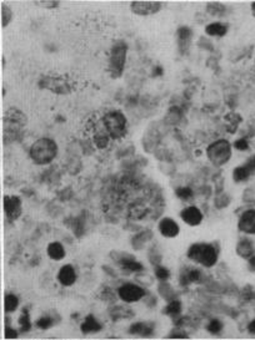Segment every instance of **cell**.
<instances>
[{"label":"cell","instance_id":"1","mask_svg":"<svg viewBox=\"0 0 255 340\" xmlns=\"http://www.w3.org/2000/svg\"><path fill=\"white\" fill-rule=\"evenodd\" d=\"M85 136L97 150H105L109 147L111 138L103 125L100 114H93L85 121Z\"/></svg>","mask_w":255,"mask_h":340},{"label":"cell","instance_id":"2","mask_svg":"<svg viewBox=\"0 0 255 340\" xmlns=\"http://www.w3.org/2000/svg\"><path fill=\"white\" fill-rule=\"evenodd\" d=\"M103 125L110 136L111 141H119L128 132V120L120 110H109L100 114Z\"/></svg>","mask_w":255,"mask_h":340},{"label":"cell","instance_id":"3","mask_svg":"<svg viewBox=\"0 0 255 340\" xmlns=\"http://www.w3.org/2000/svg\"><path fill=\"white\" fill-rule=\"evenodd\" d=\"M30 157L36 165H48L58 155V145L51 138H39L30 147Z\"/></svg>","mask_w":255,"mask_h":340},{"label":"cell","instance_id":"4","mask_svg":"<svg viewBox=\"0 0 255 340\" xmlns=\"http://www.w3.org/2000/svg\"><path fill=\"white\" fill-rule=\"evenodd\" d=\"M39 88L57 95H69L75 89V81H73L68 75H46L39 80Z\"/></svg>","mask_w":255,"mask_h":340},{"label":"cell","instance_id":"5","mask_svg":"<svg viewBox=\"0 0 255 340\" xmlns=\"http://www.w3.org/2000/svg\"><path fill=\"white\" fill-rule=\"evenodd\" d=\"M188 258L205 268H212L218 262V250L209 243H195L188 249Z\"/></svg>","mask_w":255,"mask_h":340},{"label":"cell","instance_id":"6","mask_svg":"<svg viewBox=\"0 0 255 340\" xmlns=\"http://www.w3.org/2000/svg\"><path fill=\"white\" fill-rule=\"evenodd\" d=\"M126 53H128V45L121 40L116 41L111 46L108 70H109V74L113 79H119L123 75L126 62Z\"/></svg>","mask_w":255,"mask_h":340},{"label":"cell","instance_id":"7","mask_svg":"<svg viewBox=\"0 0 255 340\" xmlns=\"http://www.w3.org/2000/svg\"><path fill=\"white\" fill-rule=\"evenodd\" d=\"M231 145L229 141L220 138L208 146L207 156L210 162L215 166H223L231 158Z\"/></svg>","mask_w":255,"mask_h":340},{"label":"cell","instance_id":"8","mask_svg":"<svg viewBox=\"0 0 255 340\" xmlns=\"http://www.w3.org/2000/svg\"><path fill=\"white\" fill-rule=\"evenodd\" d=\"M4 135H10L14 132H20L27 125V116L18 109H9L4 114Z\"/></svg>","mask_w":255,"mask_h":340},{"label":"cell","instance_id":"9","mask_svg":"<svg viewBox=\"0 0 255 340\" xmlns=\"http://www.w3.org/2000/svg\"><path fill=\"white\" fill-rule=\"evenodd\" d=\"M118 295L125 303H137L145 297V289L133 283H126L119 288Z\"/></svg>","mask_w":255,"mask_h":340},{"label":"cell","instance_id":"10","mask_svg":"<svg viewBox=\"0 0 255 340\" xmlns=\"http://www.w3.org/2000/svg\"><path fill=\"white\" fill-rule=\"evenodd\" d=\"M164 6L160 1H132L130 10L140 16H148L159 13Z\"/></svg>","mask_w":255,"mask_h":340},{"label":"cell","instance_id":"11","mask_svg":"<svg viewBox=\"0 0 255 340\" xmlns=\"http://www.w3.org/2000/svg\"><path fill=\"white\" fill-rule=\"evenodd\" d=\"M22 199L18 196L4 197V212L9 221H15L22 215Z\"/></svg>","mask_w":255,"mask_h":340},{"label":"cell","instance_id":"12","mask_svg":"<svg viewBox=\"0 0 255 340\" xmlns=\"http://www.w3.org/2000/svg\"><path fill=\"white\" fill-rule=\"evenodd\" d=\"M238 228L245 234H255V210H248L240 216Z\"/></svg>","mask_w":255,"mask_h":340},{"label":"cell","instance_id":"13","mask_svg":"<svg viewBox=\"0 0 255 340\" xmlns=\"http://www.w3.org/2000/svg\"><path fill=\"white\" fill-rule=\"evenodd\" d=\"M180 217L189 226H198L203 221V213L195 206H189L180 212Z\"/></svg>","mask_w":255,"mask_h":340},{"label":"cell","instance_id":"14","mask_svg":"<svg viewBox=\"0 0 255 340\" xmlns=\"http://www.w3.org/2000/svg\"><path fill=\"white\" fill-rule=\"evenodd\" d=\"M159 232H160L163 237L174 238V237H177L180 232L179 224H178L174 219H172V218L165 217L159 222Z\"/></svg>","mask_w":255,"mask_h":340},{"label":"cell","instance_id":"15","mask_svg":"<svg viewBox=\"0 0 255 340\" xmlns=\"http://www.w3.org/2000/svg\"><path fill=\"white\" fill-rule=\"evenodd\" d=\"M177 39L180 51L183 54L186 53L193 39V31L189 27H180L177 31Z\"/></svg>","mask_w":255,"mask_h":340},{"label":"cell","instance_id":"16","mask_svg":"<svg viewBox=\"0 0 255 340\" xmlns=\"http://www.w3.org/2000/svg\"><path fill=\"white\" fill-rule=\"evenodd\" d=\"M58 280L63 285H65V287H70V285L74 284L76 280V274L74 268L72 266H69V264L62 267L59 273H58Z\"/></svg>","mask_w":255,"mask_h":340},{"label":"cell","instance_id":"17","mask_svg":"<svg viewBox=\"0 0 255 340\" xmlns=\"http://www.w3.org/2000/svg\"><path fill=\"white\" fill-rule=\"evenodd\" d=\"M236 253H238V255L242 257L243 259H249L250 257H253L255 253V249L252 241L248 238L240 239L239 243L236 245Z\"/></svg>","mask_w":255,"mask_h":340},{"label":"cell","instance_id":"18","mask_svg":"<svg viewBox=\"0 0 255 340\" xmlns=\"http://www.w3.org/2000/svg\"><path fill=\"white\" fill-rule=\"evenodd\" d=\"M202 272H200V269H196V268H190L188 269V271L183 272L182 273V278H180V280H182V284H190V283H199L200 280H202Z\"/></svg>","mask_w":255,"mask_h":340},{"label":"cell","instance_id":"19","mask_svg":"<svg viewBox=\"0 0 255 340\" xmlns=\"http://www.w3.org/2000/svg\"><path fill=\"white\" fill-rule=\"evenodd\" d=\"M205 32L210 36H224L228 32V25L223 24V23H212V24L207 25Z\"/></svg>","mask_w":255,"mask_h":340},{"label":"cell","instance_id":"20","mask_svg":"<svg viewBox=\"0 0 255 340\" xmlns=\"http://www.w3.org/2000/svg\"><path fill=\"white\" fill-rule=\"evenodd\" d=\"M102 330V325L99 324L97 319L93 315H88L85 318V322L81 324V332L88 334V333H97Z\"/></svg>","mask_w":255,"mask_h":340},{"label":"cell","instance_id":"21","mask_svg":"<svg viewBox=\"0 0 255 340\" xmlns=\"http://www.w3.org/2000/svg\"><path fill=\"white\" fill-rule=\"evenodd\" d=\"M48 255L54 261H62L65 257L64 247L59 242H53L48 246Z\"/></svg>","mask_w":255,"mask_h":340},{"label":"cell","instance_id":"22","mask_svg":"<svg viewBox=\"0 0 255 340\" xmlns=\"http://www.w3.org/2000/svg\"><path fill=\"white\" fill-rule=\"evenodd\" d=\"M119 263H120L121 268L129 272H142L143 269H144L143 264L135 261L134 258H132V257L124 258V259H119Z\"/></svg>","mask_w":255,"mask_h":340},{"label":"cell","instance_id":"23","mask_svg":"<svg viewBox=\"0 0 255 340\" xmlns=\"http://www.w3.org/2000/svg\"><path fill=\"white\" fill-rule=\"evenodd\" d=\"M153 327L148 323H135L130 327V333L132 334H139L142 337H149L153 333Z\"/></svg>","mask_w":255,"mask_h":340},{"label":"cell","instance_id":"24","mask_svg":"<svg viewBox=\"0 0 255 340\" xmlns=\"http://www.w3.org/2000/svg\"><path fill=\"white\" fill-rule=\"evenodd\" d=\"M252 173L253 172L247 167V166L242 165V166H239V167L234 168L233 180L235 182H238V184H239V182H244V181H247L250 176H252Z\"/></svg>","mask_w":255,"mask_h":340},{"label":"cell","instance_id":"25","mask_svg":"<svg viewBox=\"0 0 255 340\" xmlns=\"http://www.w3.org/2000/svg\"><path fill=\"white\" fill-rule=\"evenodd\" d=\"M164 313L170 316H177L182 313V302L178 299H173L169 302L165 308H164Z\"/></svg>","mask_w":255,"mask_h":340},{"label":"cell","instance_id":"26","mask_svg":"<svg viewBox=\"0 0 255 340\" xmlns=\"http://www.w3.org/2000/svg\"><path fill=\"white\" fill-rule=\"evenodd\" d=\"M19 306V299L14 294H6L4 299V309L6 313H13Z\"/></svg>","mask_w":255,"mask_h":340},{"label":"cell","instance_id":"27","mask_svg":"<svg viewBox=\"0 0 255 340\" xmlns=\"http://www.w3.org/2000/svg\"><path fill=\"white\" fill-rule=\"evenodd\" d=\"M13 19V11L10 6L5 3H1V28H5L10 24Z\"/></svg>","mask_w":255,"mask_h":340},{"label":"cell","instance_id":"28","mask_svg":"<svg viewBox=\"0 0 255 340\" xmlns=\"http://www.w3.org/2000/svg\"><path fill=\"white\" fill-rule=\"evenodd\" d=\"M207 9H208V11H209V14H212V15H214V16H223L226 10L225 5H223V4H220V3L208 4Z\"/></svg>","mask_w":255,"mask_h":340},{"label":"cell","instance_id":"29","mask_svg":"<svg viewBox=\"0 0 255 340\" xmlns=\"http://www.w3.org/2000/svg\"><path fill=\"white\" fill-rule=\"evenodd\" d=\"M175 194H177L178 198L183 199V201H189V199L193 198L194 193L191 191V188L189 187H179V188L175 191Z\"/></svg>","mask_w":255,"mask_h":340},{"label":"cell","instance_id":"30","mask_svg":"<svg viewBox=\"0 0 255 340\" xmlns=\"http://www.w3.org/2000/svg\"><path fill=\"white\" fill-rule=\"evenodd\" d=\"M223 323L219 320V319H212L209 322V324H208L207 329L208 332L212 333V334H219V333L223 330Z\"/></svg>","mask_w":255,"mask_h":340},{"label":"cell","instance_id":"31","mask_svg":"<svg viewBox=\"0 0 255 340\" xmlns=\"http://www.w3.org/2000/svg\"><path fill=\"white\" fill-rule=\"evenodd\" d=\"M34 4L44 9H55L59 6L60 1H58V0H36V1H34Z\"/></svg>","mask_w":255,"mask_h":340},{"label":"cell","instance_id":"32","mask_svg":"<svg viewBox=\"0 0 255 340\" xmlns=\"http://www.w3.org/2000/svg\"><path fill=\"white\" fill-rule=\"evenodd\" d=\"M19 325H20V330H22V332H29L30 327H32V324H30L29 314L25 311V309L19 318Z\"/></svg>","mask_w":255,"mask_h":340},{"label":"cell","instance_id":"33","mask_svg":"<svg viewBox=\"0 0 255 340\" xmlns=\"http://www.w3.org/2000/svg\"><path fill=\"white\" fill-rule=\"evenodd\" d=\"M155 277L159 280H161V282H165V280L169 279L170 272L168 271V268H165V267L159 266L155 268Z\"/></svg>","mask_w":255,"mask_h":340},{"label":"cell","instance_id":"34","mask_svg":"<svg viewBox=\"0 0 255 340\" xmlns=\"http://www.w3.org/2000/svg\"><path fill=\"white\" fill-rule=\"evenodd\" d=\"M51 325H53V320L49 316H43L36 322V327L40 328V329H48Z\"/></svg>","mask_w":255,"mask_h":340},{"label":"cell","instance_id":"35","mask_svg":"<svg viewBox=\"0 0 255 340\" xmlns=\"http://www.w3.org/2000/svg\"><path fill=\"white\" fill-rule=\"evenodd\" d=\"M234 147H235L236 150H239V151H245V150L249 149V145H248V141L245 138H240V140H238V141L234 144Z\"/></svg>","mask_w":255,"mask_h":340},{"label":"cell","instance_id":"36","mask_svg":"<svg viewBox=\"0 0 255 340\" xmlns=\"http://www.w3.org/2000/svg\"><path fill=\"white\" fill-rule=\"evenodd\" d=\"M4 337H5L6 339H15V338L18 337V333H16L15 330L13 329V328L5 327V332H4Z\"/></svg>","mask_w":255,"mask_h":340},{"label":"cell","instance_id":"37","mask_svg":"<svg viewBox=\"0 0 255 340\" xmlns=\"http://www.w3.org/2000/svg\"><path fill=\"white\" fill-rule=\"evenodd\" d=\"M248 168H249L252 172H255V155H253L252 157H249L247 161V163H244Z\"/></svg>","mask_w":255,"mask_h":340},{"label":"cell","instance_id":"38","mask_svg":"<svg viewBox=\"0 0 255 340\" xmlns=\"http://www.w3.org/2000/svg\"><path fill=\"white\" fill-rule=\"evenodd\" d=\"M248 332H249L250 334H255V318L248 324Z\"/></svg>","mask_w":255,"mask_h":340},{"label":"cell","instance_id":"39","mask_svg":"<svg viewBox=\"0 0 255 340\" xmlns=\"http://www.w3.org/2000/svg\"><path fill=\"white\" fill-rule=\"evenodd\" d=\"M248 262H249V268L252 269L253 272H255V254L253 255V257H250Z\"/></svg>","mask_w":255,"mask_h":340},{"label":"cell","instance_id":"40","mask_svg":"<svg viewBox=\"0 0 255 340\" xmlns=\"http://www.w3.org/2000/svg\"><path fill=\"white\" fill-rule=\"evenodd\" d=\"M170 338H188L186 334H178V333H174V334L170 335Z\"/></svg>","mask_w":255,"mask_h":340},{"label":"cell","instance_id":"41","mask_svg":"<svg viewBox=\"0 0 255 340\" xmlns=\"http://www.w3.org/2000/svg\"><path fill=\"white\" fill-rule=\"evenodd\" d=\"M250 6H252V11H253V15H254V16H255V3H252V5H250Z\"/></svg>","mask_w":255,"mask_h":340}]
</instances>
